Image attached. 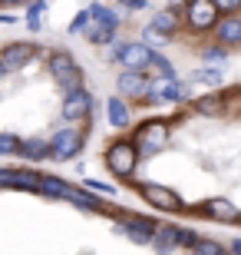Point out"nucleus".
Here are the masks:
<instances>
[{"label":"nucleus","mask_w":241,"mask_h":255,"mask_svg":"<svg viewBox=\"0 0 241 255\" xmlns=\"http://www.w3.org/2000/svg\"><path fill=\"white\" fill-rule=\"evenodd\" d=\"M86 33H89V40L93 43H106V40H112V33H116V17H112L106 7H89L86 10Z\"/></svg>","instance_id":"nucleus-1"},{"label":"nucleus","mask_w":241,"mask_h":255,"mask_svg":"<svg viewBox=\"0 0 241 255\" xmlns=\"http://www.w3.org/2000/svg\"><path fill=\"white\" fill-rule=\"evenodd\" d=\"M152 53H156V50L142 47V43H126V47H116V50H112V57L119 60V63H126V70H129V73L146 70V66L152 63Z\"/></svg>","instance_id":"nucleus-2"},{"label":"nucleus","mask_w":241,"mask_h":255,"mask_svg":"<svg viewBox=\"0 0 241 255\" xmlns=\"http://www.w3.org/2000/svg\"><path fill=\"white\" fill-rule=\"evenodd\" d=\"M106 162H109V169L116 176H132V169H136V149H132L129 142H116L106 152Z\"/></svg>","instance_id":"nucleus-3"},{"label":"nucleus","mask_w":241,"mask_h":255,"mask_svg":"<svg viewBox=\"0 0 241 255\" xmlns=\"http://www.w3.org/2000/svg\"><path fill=\"white\" fill-rule=\"evenodd\" d=\"M83 149V132L80 129H60L53 139V159H70Z\"/></svg>","instance_id":"nucleus-4"},{"label":"nucleus","mask_w":241,"mask_h":255,"mask_svg":"<svg viewBox=\"0 0 241 255\" xmlns=\"http://www.w3.org/2000/svg\"><path fill=\"white\" fill-rule=\"evenodd\" d=\"M136 142H139V152H142V156H152V152H159L162 146H165V126H162V123L142 126L139 136H136Z\"/></svg>","instance_id":"nucleus-5"},{"label":"nucleus","mask_w":241,"mask_h":255,"mask_svg":"<svg viewBox=\"0 0 241 255\" xmlns=\"http://www.w3.org/2000/svg\"><path fill=\"white\" fill-rule=\"evenodd\" d=\"M50 66H53L56 80H60L70 93H73V90H80V86H76V83H80V70H76V63H73V57H70V53H56Z\"/></svg>","instance_id":"nucleus-6"},{"label":"nucleus","mask_w":241,"mask_h":255,"mask_svg":"<svg viewBox=\"0 0 241 255\" xmlns=\"http://www.w3.org/2000/svg\"><path fill=\"white\" fill-rule=\"evenodd\" d=\"M142 196L159 209H182V199L172 189H162V186H152V182H142Z\"/></svg>","instance_id":"nucleus-7"},{"label":"nucleus","mask_w":241,"mask_h":255,"mask_svg":"<svg viewBox=\"0 0 241 255\" xmlns=\"http://www.w3.org/2000/svg\"><path fill=\"white\" fill-rule=\"evenodd\" d=\"M149 96L156 100V103H172V100H185L192 96V90L182 83H165V80H159L156 86H149Z\"/></svg>","instance_id":"nucleus-8"},{"label":"nucleus","mask_w":241,"mask_h":255,"mask_svg":"<svg viewBox=\"0 0 241 255\" xmlns=\"http://www.w3.org/2000/svg\"><path fill=\"white\" fill-rule=\"evenodd\" d=\"M27 60H30V47L27 43H10V47L3 50V57H0V70L13 73V70H20Z\"/></svg>","instance_id":"nucleus-9"},{"label":"nucleus","mask_w":241,"mask_h":255,"mask_svg":"<svg viewBox=\"0 0 241 255\" xmlns=\"http://www.w3.org/2000/svg\"><path fill=\"white\" fill-rule=\"evenodd\" d=\"M86 113H89V93H86V90H73L63 103V116L66 120H80V116H86Z\"/></svg>","instance_id":"nucleus-10"},{"label":"nucleus","mask_w":241,"mask_h":255,"mask_svg":"<svg viewBox=\"0 0 241 255\" xmlns=\"http://www.w3.org/2000/svg\"><path fill=\"white\" fill-rule=\"evenodd\" d=\"M119 90L126 96H136V100H139V96H149V76L129 73V70H126V73L119 76Z\"/></svg>","instance_id":"nucleus-11"},{"label":"nucleus","mask_w":241,"mask_h":255,"mask_svg":"<svg viewBox=\"0 0 241 255\" xmlns=\"http://www.w3.org/2000/svg\"><path fill=\"white\" fill-rule=\"evenodd\" d=\"M215 3H208V0H195V3H188V20H192L195 27H212L215 23Z\"/></svg>","instance_id":"nucleus-12"},{"label":"nucleus","mask_w":241,"mask_h":255,"mask_svg":"<svg viewBox=\"0 0 241 255\" xmlns=\"http://www.w3.org/2000/svg\"><path fill=\"white\" fill-rule=\"evenodd\" d=\"M175 246H178V229L175 226H159L156 236H152V249H156L159 255H168Z\"/></svg>","instance_id":"nucleus-13"},{"label":"nucleus","mask_w":241,"mask_h":255,"mask_svg":"<svg viewBox=\"0 0 241 255\" xmlns=\"http://www.w3.org/2000/svg\"><path fill=\"white\" fill-rule=\"evenodd\" d=\"M122 229L129 232L132 242H152V236H156V226H152L149 219H126Z\"/></svg>","instance_id":"nucleus-14"},{"label":"nucleus","mask_w":241,"mask_h":255,"mask_svg":"<svg viewBox=\"0 0 241 255\" xmlns=\"http://www.w3.org/2000/svg\"><path fill=\"white\" fill-rule=\"evenodd\" d=\"M208 212H212L215 219H222V222H238V209L232 206V202H225V199H215V202H208Z\"/></svg>","instance_id":"nucleus-15"},{"label":"nucleus","mask_w":241,"mask_h":255,"mask_svg":"<svg viewBox=\"0 0 241 255\" xmlns=\"http://www.w3.org/2000/svg\"><path fill=\"white\" fill-rule=\"evenodd\" d=\"M218 37H222L225 43H241V20L238 17L222 20V23H218Z\"/></svg>","instance_id":"nucleus-16"},{"label":"nucleus","mask_w":241,"mask_h":255,"mask_svg":"<svg viewBox=\"0 0 241 255\" xmlns=\"http://www.w3.org/2000/svg\"><path fill=\"white\" fill-rule=\"evenodd\" d=\"M152 70L159 73V80H165V83H175V70H172V63H168L165 57H159V53H152Z\"/></svg>","instance_id":"nucleus-17"},{"label":"nucleus","mask_w":241,"mask_h":255,"mask_svg":"<svg viewBox=\"0 0 241 255\" xmlns=\"http://www.w3.org/2000/svg\"><path fill=\"white\" fill-rule=\"evenodd\" d=\"M106 113H109L112 126H126L129 123V110L122 106V100H109V110H106Z\"/></svg>","instance_id":"nucleus-18"},{"label":"nucleus","mask_w":241,"mask_h":255,"mask_svg":"<svg viewBox=\"0 0 241 255\" xmlns=\"http://www.w3.org/2000/svg\"><path fill=\"white\" fill-rule=\"evenodd\" d=\"M20 152H23L27 159H43V156H47V142L43 139H30V142L20 146Z\"/></svg>","instance_id":"nucleus-19"},{"label":"nucleus","mask_w":241,"mask_h":255,"mask_svg":"<svg viewBox=\"0 0 241 255\" xmlns=\"http://www.w3.org/2000/svg\"><path fill=\"white\" fill-rule=\"evenodd\" d=\"M195 255H225V249L218 242H208V239H198L195 242Z\"/></svg>","instance_id":"nucleus-20"},{"label":"nucleus","mask_w":241,"mask_h":255,"mask_svg":"<svg viewBox=\"0 0 241 255\" xmlns=\"http://www.w3.org/2000/svg\"><path fill=\"white\" fill-rule=\"evenodd\" d=\"M172 27H175V20H172V17H156V23H152L156 33H172Z\"/></svg>","instance_id":"nucleus-21"},{"label":"nucleus","mask_w":241,"mask_h":255,"mask_svg":"<svg viewBox=\"0 0 241 255\" xmlns=\"http://www.w3.org/2000/svg\"><path fill=\"white\" fill-rule=\"evenodd\" d=\"M43 10H47L43 3H33V7H30V13H27V17H30V30H37V27H40V17H43Z\"/></svg>","instance_id":"nucleus-22"},{"label":"nucleus","mask_w":241,"mask_h":255,"mask_svg":"<svg viewBox=\"0 0 241 255\" xmlns=\"http://www.w3.org/2000/svg\"><path fill=\"white\" fill-rule=\"evenodd\" d=\"M13 149H20V142H17V136H0V152H13Z\"/></svg>","instance_id":"nucleus-23"},{"label":"nucleus","mask_w":241,"mask_h":255,"mask_svg":"<svg viewBox=\"0 0 241 255\" xmlns=\"http://www.w3.org/2000/svg\"><path fill=\"white\" fill-rule=\"evenodd\" d=\"M198 239H195V232H188V229H178V246H195Z\"/></svg>","instance_id":"nucleus-24"},{"label":"nucleus","mask_w":241,"mask_h":255,"mask_svg":"<svg viewBox=\"0 0 241 255\" xmlns=\"http://www.w3.org/2000/svg\"><path fill=\"white\" fill-rule=\"evenodd\" d=\"M86 186L93 192H112V186H106V182H96V179H86Z\"/></svg>","instance_id":"nucleus-25"},{"label":"nucleus","mask_w":241,"mask_h":255,"mask_svg":"<svg viewBox=\"0 0 241 255\" xmlns=\"http://www.w3.org/2000/svg\"><path fill=\"white\" fill-rule=\"evenodd\" d=\"M198 76V80H205V83H215V80H218V73H215V70H202V73H195Z\"/></svg>","instance_id":"nucleus-26"},{"label":"nucleus","mask_w":241,"mask_h":255,"mask_svg":"<svg viewBox=\"0 0 241 255\" xmlns=\"http://www.w3.org/2000/svg\"><path fill=\"white\" fill-rule=\"evenodd\" d=\"M205 60H212V63H215V60H225V50L212 47V50H208V53H205Z\"/></svg>","instance_id":"nucleus-27"},{"label":"nucleus","mask_w":241,"mask_h":255,"mask_svg":"<svg viewBox=\"0 0 241 255\" xmlns=\"http://www.w3.org/2000/svg\"><path fill=\"white\" fill-rule=\"evenodd\" d=\"M3 182H10V169H0V186Z\"/></svg>","instance_id":"nucleus-28"},{"label":"nucleus","mask_w":241,"mask_h":255,"mask_svg":"<svg viewBox=\"0 0 241 255\" xmlns=\"http://www.w3.org/2000/svg\"><path fill=\"white\" fill-rule=\"evenodd\" d=\"M235 252H238V255H241V239H238V242H235Z\"/></svg>","instance_id":"nucleus-29"}]
</instances>
